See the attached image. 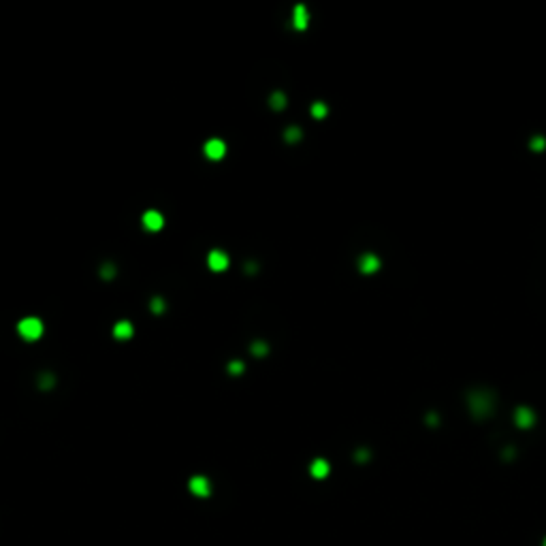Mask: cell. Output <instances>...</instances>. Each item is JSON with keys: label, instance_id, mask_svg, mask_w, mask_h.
<instances>
[{"label": "cell", "instance_id": "cell-1", "mask_svg": "<svg viewBox=\"0 0 546 546\" xmlns=\"http://www.w3.org/2000/svg\"><path fill=\"white\" fill-rule=\"evenodd\" d=\"M17 333L24 337L26 341H36L43 335V322L36 318V316H28V318L19 320Z\"/></svg>", "mask_w": 546, "mask_h": 546}, {"label": "cell", "instance_id": "cell-2", "mask_svg": "<svg viewBox=\"0 0 546 546\" xmlns=\"http://www.w3.org/2000/svg\"><path fill=\"white\" fill-rule=\"evenodd\" d=\"M188 489L192 495L196 497H209L211 495V482L209 478H205V476H192L190 482H188Z\"/></svg>", "mask_w": 546, "mask_h": 546}, {"label": "cell", "instance_id": "cell-3", "mask_svg": "<svg viewBox=\"0 0 546 546\" xmlns=\"http://www.w3.org/2000/svg\"><path fill=\"white\" fill-rule=\"evenodd\" d=\"M228 256L226 252H222V250H213V252H209V256H207V265H209L211 271L220 273V271H226L228 269Z\"/></svg>", "mask_w": 546, "mask_h": 546}, {"label": "cell", "instance_id": "cell-4", "mask_svg": "<svg viewBox=\"0 0 546 546\" xmlns=\"http://www.w3.org/2000/svg\"><path fill=\"white\" fill-rule=\"evenodd\" d=\"M203 152H205V156L209 160H222L224 154H226V143L220 141V139H209Z\"/></svg>", "mask_w": 546, "mask_h": 546}, {"label": "cell", "instance_id": "cell-5", "mask_svg": "<svg viewBox=\"0 0 546 546\" xmlns=\"http://www.w3.org/2000/svg\"><path fill=\"white\" fill-rule=\"evenodd\" d=\"M143 226L147 228V231H160V228L164 226V218L160 211H154L149 209L143 213Z\"/></svg>", "mask_w": 546, "mask_h": 546}, {"label": "cell", "instance_id": "cell-6", "mask_svg": "<svg viewBox=\"0 0 546 546\" xmlns=\"http://www.w3.org/2000/svg\"><path fill=\"white\" fill-rule=\"evenodd\" d=\"M329 472H331V465L326 463L324 459H316V461L309 465V474H312L314 478H318V480L326 478V476H329Z\"/></svg>", "mask_w": 546, "mask_h": 546}, {"label": "cell", "instance_id": "cell-7", "mask_svg": "<svg viewBox=\"0 0 546 546\" xmlns=\"http://www.w3.org/2000/svg\"><path fill=\"white\" fill-rule=\"evenodd\" d=\"M292 21H294V28H299V30H303L305 26H307V11H305L303 4H297V7H294Z\"/></svg>", "mask_w": 546, "mask_h": 546}, {"label": "cell", "instance_id": "cell-8", "mask_svg": "<svg viewBox=\"0 0 546 546\" xmlns=\"http://www.w3.org/2000/svg\"><path fill=\"white\" fill-rule=\"evenodd\" d=\"M113 335L117 337V339H130V337H132V324L128 322V320L117 322L113 326Z\"/></svg>", "mask_w": 546, "mask_h": 546}, {"label": "cell", "instance_id": "cell-9", "mask_svg": "<svg viewBox=\"0 0 546 546\" xmlns=\"http://www.w3.org/2000/svg\"><path fill=\"white\" fill-rule=\"evenodd\" d=\"M514 418L518 422V427H531L533 425V412L527 410V408H518Z\"/></svg>", "mask_w": 546, "mask_h": 546}, {"label": "cell", "instance_id": "cell-10", "mask_svg": "<svg viewBox=\"0 0 546 546\" xmlns=\"http://www.w3.org/2000/svg\"><path fill=\"white\" fill-rule=\"evenodd\" d=\"M378 265H380L378 258H376V256H371V254H365V256L361 258V269L365 271V273H373V271L378 269Z\"/></svg>", "mask_w": 546, "mask_h": 546}, {"label": "cell", "instance_id": "cell-11", "mask_svg": "<svg viewBox=\"0 0 546 546\" xmlns=\"http://www.w3.org/2000/svg\"><path fill=\"white\" fill-rule=\"evenodd\" d=\"M228 371L235 373V376H239V373L243 371V363H241V361H233L231 365H228Z\"/></svg>", "mask_w": 546, "mask_h": 546}, {"label": "cell", "instance_id": "cell-12", "mask_svg": "<svg viewBox=\"0 0 546 546\" xmlns=\"http://www.w3.org/2000/svg\"><path fill=\"white\" fill-rule=\"evenodd\" d=\"M312 113H314L316 117H322V115L326 113V107H324L322 103H316V105L312 107Z\"/></svg>", "mask_w": 546, "mask_h": 546}, {"label": "cell", "instance_id": "cell-13", "mask_svg": "<svg viewBox=\"0 0 546 546\" xmlns=\"http://www.w3.org/2000/svg\"><path fill=\"white\" fill-rule=\"evenodd\" d=\"M284 100H286V98H284V94H275V96L271 98V105L275 107V109H282V107H284Z\"/></svg>", "mask_w": 546, "mask_h": 546}, {"label": "cell", "instance_id": "cell-14", "mask_svg": "<svg viewBox=\"0 0 546 546\" xmlns=\"http://www.w3.org/2000/svg\"><path fill=\"white\" fill-rule=\"evenodd\" d=\"M252 350H254V354H258V356H260V354H265V352H267V346H265V344H260V341H258V344H254V346H252Z\"/></svg>", "mask_w": 546, "mask_h": 546}, {"label": "cell", "instance_id": "cell-15", "mask_svg": "<svg viewBox=\"0 0 546 546\" xmlns=\"http://www.w3.org/2000/svg\"><path fill=\"white\" fill-rule=\"evenodd\" d=\"M299 135H301V132H299L297 128H292V130H288V132H286L288 141H297V137H299Z\"/></svg>", "mask_w": 546, "mask_h": 546}, {"label": "cell", "instance_id": "cell-16", "mask_svg": "<svg viewBox=\"0 0 546 546\" xmlns=\"http://www.w3.org/2000/svg\"><path fill=\"white\" fill-rule=\"evenodd\" d=\"M152 305H154V312H156V314H158V312H162V309H164V303H162V301H158V299H156V301H154Z\"/></svg>", "mask_w": 546, "mask_h": 546}, {"label": "cell", "instance_id": "cell-17", "mask_svg": "<svg viewBox=\"0 0 546 546\" xmlns=\"http://www.w3.org/2000/svg\"><path fill=\"white\" fill-rule=\"evenodd\" d=\"M542 546H546V538H544V542H542Z\"/></svg>", "mask_w": 546, "mask_h": 546}]
</instances>
